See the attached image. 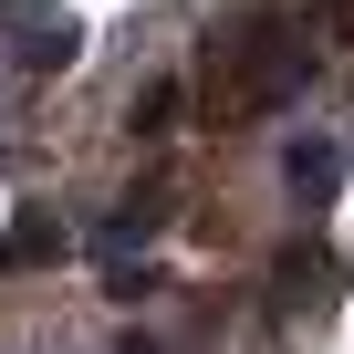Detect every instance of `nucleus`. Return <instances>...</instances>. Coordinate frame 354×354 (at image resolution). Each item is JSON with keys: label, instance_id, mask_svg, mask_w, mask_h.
I'll list each match as a JSON object with an SVG mask.
<instances>
[{"label": "nucleus", "instance_id": "1", "mask_svg": "<svg viewBox=\"0 0 354 354\" xmlns=\"http://www.w3.org/2000/svg\"><path fill=\"white\" fill-rule=\"evenodd\" d=\"M281 177H292V198H302V209H333V188H344V136L302 125V136L281 146Z\"/></svg>", "mask_w": 354, "mask_h": 354}, {"label": "nucleus", "instance_id": "2", "mask_svg": "<svg viewBox=\"0 0 354 354\" xmlns=\"http://www.w3.org/2000/svg\"><path fill=\"white\" fill-rule=\"evenodd\" d=\"M73 53H84L73 11H11V63H21V73H63Z\"/></svg>", "mask_w": 354, "mask_h": 354}, {"label": "nucleus", "instance_id": "3", "mask_svg": "<svg viewBox=\"0 0 354 354\" xmlns=\"http://www.w3.org/2000/svg\"><path fill=\"white\" fill-rule=\"evenodd\" d=\"M0 261H63V230H42V219H21L11 240H0Z\"/></svg>", "mask_w": 354, "mask_h": 354}, {"label": "nucleus", "instance_id": "4", "mask_svg": "<svg viewBox=\"0 0 354 354\" xmlns=\"http://www.w3.org/2000/svg\"><path fill=\"white\" fill-rule=\"evenodd\" d=\"M125 115H136V136H167V115H177V84H146Z\"/></svg>", "mask_w": 354, "mask_h": 354}, {"label": "nucleus", "instance_id": "5", "mask_svg": "<svg viewBox=\"0 0 354 354\" xmlns=\"http://www.w3.org/2000/svg\"><path fill=\"white\" fill-rule=\"evenodd\" d=\"M115 354H156V344H146V333H136V344H115Z\"/></svg>", "mask_w": 354, "mask_h": 354}]
</instances>
